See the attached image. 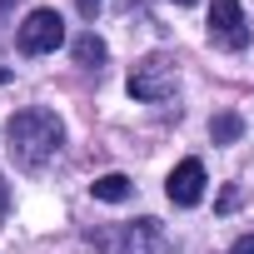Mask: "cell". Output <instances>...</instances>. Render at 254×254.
<instances>
[{
    "label": "cell",
    "instance_id": "9c48e42d",
    "mask_svg": "<svg viewBox=\"0 0 254 254\" xmlns=\"http://www.w3.org/2000/svg\"><path fill=\"white\" fill-rule=\"evenodd\" d=\"M209 135H214V145H234V140L244 135V120L224 110V115H214V125H209Z\"/></svg>",
    "mask_w": 254,
    "mask_h": 254
},
{
    "label": "cell",
    "instance_id": "6da1fadb",
    "mask_svg": "<svg viewBox=\"0 0 254 254\" xmlns=\"http://www.w3.org/2000/svg\"><path fill=\"white\" fill-rule=\"evenodd\" d=\"M5 145H10V155H15L20 170H45V165L60 155V145H65V125H60L55 110L30 105V110L10 115V125H5Z\"/></svg>",
    "mask_w": 254,
    "mask_h": 254
},
{
    "label": "cell",
    "instance_id": "ba28073f",
    "mask_svg": "<svg viewBox=\"0 0 254 254\" xmlns=\"http://www.w3.org/2000/svg\"><path fill=\"white\" fill-rule=\"evenodd\" d=\"M90 194L105 199V204H120V199H130V194H135V185L125 180V175H100V180L90 185Z\"/></svg>",
    "mask_w": 254,
    "mask_h": 254
},
{
    "label": "cell",
    "instance_id": "7c38bea8",
    "mask_svg": "<svg viewBox=\"0 0 254 254\" xmlns=\"http://www.w3.org/2000/svg\"><path fill=\"white\" fill-rule=\"evenodd\" d=\"M229 254H254V234H244V239H234V249Z\"/></svg>",
    "mask_w": 254,
    "mask_h": 254
},
{
    "label": "cell",
    "instance_id": "4fadbf2b",
    "mask_svg": "<svg viewBox=\"0 0 254 254\" xmlns=\"http://www.w3.org/2000/svg\"><path fill=\"white\" fill-rule=\"evenodd\" d=\"M5 209H10V185H5V175H0V219H5Z\"/></svg>",
    "mask_w": 254,
    "mask_h": 254
},
{
    "label": "cell",
    "instance_id": "30bf717a",
    "mask_svg": "<svg viewBox=\"0 0 254 254\" xmlns=\"http://www.w3.org/2000/svg\"><path fill=\"white\" fill-rule=\"evenodd\" d=\"M234 204H239V190H234V185H229V190H224V194H219V214H229V209H234Z\"/></svg>",
    "mask_w": 254,
    "mask_h": 254
},
{
    "label": "cell",
    "instance_id": "5b68a950",
    "mask_svg": "<svg viewBox=\"0 0 254 254\" xmlns=\"http://www.w3.org/2000/svg\"><path fill=\"white\" fill-rule=\"evenodd\" d=\"M209 40L219 50H244L249 45V25H244L239 0H209Z\"/></svg>",
    "mask_w": 254,
    "mask_h": 254
},
{
    "label": "cell",
    "instance_id": "2e32d148",
    "mask_svg": "<svg viewBox=\"0 0 254 254\" xmlns=\"http://www.w3.org/2000/svg\"><path fill=\"white\" fill-rule=\"evenodd\" d=\"M175 5H194V0H175Z\"/></svg>",
    "mask_w": 254,
    "mask_h": 254
},
{
    "label": "cell",
    "instance_id": "8992f818",
    "mask_svg": "<svg viewBox=\"0 0 254 254\" xmlns=\"http://www.w3.org/2000/svg\"><path fill=\"white\" fill-rule=\"evenodd\" d=\"M165 194H170V204H180V209L199 204V199H204V165H199V160H180V165L170 170V180H165Z\"/></svg>",
    "mask_w": 254,
    "mask_h": 254
},
{
    "label": "cell",
    "instance_id": "5bb4252c",
    "mask_svg": "<svg viewBox=\"0 0 254 254\" xmlns=\"http://www.w3.org/2000/svg\"><path fill=\"white\" fill-rule=\"evenodd\" d=\"M10 5H15V0H0V15H5V10H10Z\"/></svg>",
    "mask_w": 254,
    "mask_h": 254
},
{
    "label": "cell",
    "instance_id": "52a82bcc",
    "mask_svg": "<svg viewBox=\"0 0 254 254\" xmlns=\"http://www.w3.org/2000/svg\"><path fill=\"white\" fill-rule=\"evenodd\" d=\"M70 55H75V65H85V70H100V65H105V40L85 30V35H75Z\"/></svg>",
    "mask_w": 254,
    "mask_h": 254
},
{
    "label": "cell",
    "instance_id": "277c9868",
    "mask_svg": "<svg viewBox=\"0 0 254 254\" xmlns=\"http://www.w3.org/2000/svg\"><path fill=\"white\" fill-rule=\"evenodd\" d=\"M15 45H20V55H50V50L65 45V20L55 10H30L20 35H15Z\"/></svg>",
    "mask_w": 254,
    "mask_h": 254
},
{
    "label": "cell",
    "instance_id": "7a4b0ae2",
    "mask_svg": "<svg viewBox=\"0 0 254 254\" xmlns=\"http://www.w3.org/2000/svg\"><path fill=\"white\" fill-rule=\"evenodd\" d=\"M90 244L100 254H160V224L155 219H130V224H110V229H90Z\"/></svg>",
    "mask_w": 254,
    "mask_h": 254
},
{
    "label": "cell",
    "instance_id": "3957f363",
    "mask_svg": "<svg viewBox=\"0 0 254 254\" xmlns=\"http://www.w3.org/2000/svg\"><path fill=\"white\" fill-rule=\"evenodd\" d=\"M175 90H180V75L165 55H150L130 70V95L135 100H175Z\"/></svg>",
    "mask_w": 254,
    "mask_h": 254
},
{
    "label": "cell",
    "instance_id": "8fae6325",
    "mask_svg": "<svg viewBox=\"0 0 254 254\" xmlns=\"http://www.w3.org/2000/svg\"><path fill=\"white\" fill-rule=\"evenodd\" d=\"M75 5H80V15H85V20H95V10L105 5V0H75Z\"/></svg>",
    "mask_w": 254,
    "mask_h": 254
},
{
    "label": "cell",
    "instance_id": "9a60e30c",
    "mask_svg": "<svg viewBox=\"0 0 254 254\" xmlns=\"http://www.w3.org/2000/svg\"><path fill=\"white\" fill-rule=\"evenodd\" d=\"M5 80H10V70H5V65H0V85H5Z\"/></svg>",
    "mask_w": 254,
    "mask_h": 254
}]
</instances>
